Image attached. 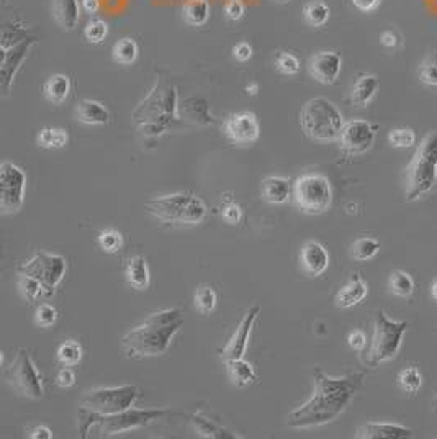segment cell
Returning a JSON list of instances; mask_svg holds the SVG:
<instances>
[{
	"label": "cell",
	"instance_id": "obj_51",
	"mask_svg": "<svg viewBox=\"0 0 437 439\" xmlns=\"http://www.w3.org/2000/svg\"><path fill=\"white\" fill-rule=\"evenodd\" d=\"M380 43L382 46L388 48V50H393V48H398V45H400V35L395 30H385L380 35Z\"/></svg>",
	"mask_w": 437,
	"mask_h": 439
},
{
	"label": "cell",
	"instance_id": "obj_23",
	"mask_svg": "<svg viewBox=\"0 0 437 439\" xmlns=\"http://www.w3.org/2000/svg\"><path fill=\"white\" fill-rule=\"evenodd\" d=\"M367 294H369V287H367L365 280L360 277V274H352L347 284L341 287L334 297V305L338 308L355 307L365 299Z\"/></svg>",
	"mask_w": 437,
	"mask_h": 439
},
{
	"label": "cell",
	"instance_id": "obj_35",
	"mask_svg": "<svg viewBox=\"0 0 437 439\" xmlns=\"http://www.w3.org/2000/svg\"><path fill=\"white\" fill-rule=\"evenodd\" d=\"M18 292L28 303H35L41 297H48L46 289L43 287L41 282L25 274H18Z\"/></svg>",
	"mask_w": 437,
	"mask_h": 439
},
{
	"label": "cell",
	"instance_id": "obj_7",
	"mask_svg": "<svg viewBox=\"0 0 437 439\" xmlns=\"http://www.w3.org/2000/svg\"><path fill=\"white\" fill-rule=\"evenodd\" d=\"M408 327V322H393L385 315V312L380 310L377 313L374 336L362 357L364 364L375 367L382 362L392 361L401 348L403 336L406 334Z\"/></svg>",
	"mask_w": 437,
	"mask_h": 439
},
{
	"label": "cell",
	"instance_id": "obj_8",
	"mask_svg": "<svg viewBox=\"0 0 437 439\" xmlns=\"http://www.w3.org/2000/svg\"><path fill=\"white\" fill-rule=\"evenodd\" d=\"M293 202L306 215H321L333 203V187L326 176L320 172H306L293 182Z\"/></svg>",
	"mask_w": 437,
	"mask_h": 439
},
{
	"label": "cell",
	"instance_id": "obj_16",
	"mask_svg": "<svg viewBox=\"0 0 437 439\" xmlns=\"http://www.w3.org/2000/svg\"><path fill=\"white\" fill-rule=\"evenodd\" d=\"M36 43L35 38H25L15 45L9 46L7 50H2V61H0V88H2L4 95L10 94L15 74L23 64L25 58L28 56L30 48Z\"/></svg>",
	"mask_w": 437,
	"mask_h": 439
},
{
	"label": "cell",
	"instance_id": "obj_19",
	"mask_svg": "<svg viewBox=\"0 0 437 439\" xmlns=\"http://www.w3.org/2000/svg\"><path fill=\"white\" fill-rule=\"evenodd\" d=\"M329 261L331 258H329L328 249L321 243L306 241L301 246L300 263L308 277H320L321 274H325L329 268Z\"/></svg>",
	"mask_w": 437,
	"mask_h": 439
},
{
	"label": "cell",
	"instance_id": "obj_28",
	"mask_svg": "<svg viewBox=\"0 0 437 439\" xmlns=\"http://www.w3.org/2000/svg\"><path fill=\"white\" fill-rule=\"evenodd\" d=\"M125 274L128 284L136 290H146L149 287V269L143 256L129 258L125 265Z\"/></svg>",
	"mask_w": 437,
	"mask_h": 439
},
{
	"label": "cell",
	"instance_id": "obj_26",
	"mask_svg": "<svg viewBox=\"0 0 437 439\" xmlns=\"http://www.w3.org/2000/svg\"><path fill=\"white\" fill-rule=\"evenodd\" d=\"M45 99L53 105H61L71 94V79L66 74H53L43 85Z\"/></svg>",
	"mask_w": 437,
	"mask_h": 439
},
{
	"label": "cell",
	"instance_id": "obj_13",
	"mask_svg": "<svg viewBox=\"0 0 437 439\" xmlns=\"http://www.w3.org/2000/svg\"><path fill=\"white\" fill-rule=\"evenodd\" d=\"M26 174L14 162L5 161L0 166V211L15 215L25 202Z\"/></svg>",
	"mask_w": 437,
	"mask_h": 439
},
{
	"label": "cell",
	"instance_id": "obj_58",
	"mask_svg": "<svg viewBox=\"0 0 437 439\" xmlns=\"http://www.w3.org/2000/svg\"><path fill=\"white\" fill-rule=\"evenodd\" d=\"M274 2H288V0H274Z\"/></svg>",
	"mask_w": 437,
	"mask_h": 439
},
{
	"label": "cell",
	"instance_id": "obj_37",
	"mask_svg": "<svg viewBox=\"0 0 437 439\" xmlns=\"http://www.w3.org/2000/svg\"><path fill=\"white\" fill-rule=\"evenodd\" d=\"M396 384L404 393L416 395L423 387V376H421L418 367H404L403 371L398 372Z\"/></svg>",
	"mask_w": 437,
	"mask_h": 439
},
{
	"label": "cell",
	"instance_id": "obj_29",
	"mask_svg": "<svg viewBox=\"0 0 437 439\" xmlns=\"http://www.w3.org/2000/svg\"><path fill=\"white\" fill-rule=\"evenodd\" d=\"M225 362H226V371H228L231 382H233L236 387H247L256 382L257 374H256L254 366H252L251 362L244 361V357H241V359L225 361Z\"/></svg>",
	"mask_w": 437,
	"mask_h": 439
},
{
	"label": "cell",
	"instance_id": "obj_55",
	"mask_svg": "<svg viewBox=\"0 0 437 439\" xmlns=\"http://www.w3.org/2000/svg\"><path fill=\"white\" fill-rule=\"evenodd\" d=\"M246 92H247V95L256 97V95L259 94V84H256V83L249 84V85H247V88H246Z\"/></svg>",
	"mask_w": 437,
	"mask_h": 439
},
{
	"label": "cell",
	"instance_id": "obj_18",
	"mask_svg": "<svg viewBox=\"0 0 437 439\" xmlns=\"http://www.w3.org/2000/svg\"><path fill=\"white\" fill-rule=\"evenodd\" d=\"M259 313H261V307L252 305L249 310L246 312L244 318L241 319V323L237 324L234 334L231 336V339L228 341V344L225 346L223 349L220 351V356L223 357L225 361H231V359H241V357H244L247 344H249V336L252 328H254V324L259 318Z\"/></svg>",
	"mask_w": 437,
	"mask_h": 439
},
{
	"label": "cell",
	"instance_id": "obj_38",
	"mask_svg": "<svg viewBox=\"0 0 437 439\" xmlns=\"http://www.w3.org/2000/svg\"><path fill=\"white\" fill-rule=\"evenodd\" d=\"M58 361L59 364L72 367L75 364H79L80 359H82V346L79 343H75L74 339H69L66 343H63L58 349Z\"/></svg>",
	"mask_w": 437,
	"mask_h": 439
},
{
	"label": "cell",
	"instance_id": "obj_9",
	"mask_svg": "<svg viewBox=\"0 0 437 439\" xmlns=\"http://www.w3.org/2000/svg\"><path fill=\"white\" fill-rule=\"evenodd\" d=\"M2 377L9 384V387L20 397L40 400L45 395L43 379L28 349L21 348L17 351L12 364L4 369Z\"/></svg>",
	"mask_w": 437,
	"mask_h": 439
},
{
	"label": "cell",
	"instance_id": "obj_32",
	"mask_svg": "<svg viewBox=\"0 0 437 439\" xmlns=\"http://www.w3.org/2000/svg\"><path fill=\"white\" fill-rule=\"evenodd\" d=\"M138 56H139V46L133 38H128V36L122 38V40H118L112 48L113 61L118 64H123V66H129V64H133L138 59Z\"/></svg>",
	"mask_w": 437,
	"mask_h": 439
},
{
	"label": "cell",
	"instance_id": "obj_40",
	"mask_svg": "<svg viewBox=\"0 0 437 439\" xmlns=\"http://www.w3.org/2000/svg\"><path fill=\"white\" fill-rule=\"evenodd\" d=\"M418 78L419 83L431 85V88H437V48L433 53H429L428 58L421 63L418 69Z\"/></svg>",
	"mask_w": 437,
	"mask_h": 439
},
{
	"label": "cell",
	"instance_id": "obj_2",
	"mask_svg": "<svg viewBox=\"0 0 437 439\" xmlns=\"http://www.w3.org/2000/svg\"><path fill=\"white\" fill-rule=\"evenodd\" d=\"M182 327L183 317L179 308L156 312L144 323L123 336L120 348L131 359L163 356Z\"/></svg>",
	"mask_w": 437,
	"mask_h": 439
},
{
	"label": "cell",
	"instance_id": "obj_10",
	"mask_svg": "<svg viewBox=\"0 0 437 439\" xmlns=\"http://www.w3.org/2000/svg\"><path fill=\"white\" fill-rule=\"evenodd\" d=\"M176 107V94L174 90L161 92L158 88L146 99L143 104H139L136 112L133 113L134 120L143 125V132L146 134H161L169 125L172 113Z\"/></svg>",
	"mask_w": 437,
	"mask_h": 439
},
{
	"label": "cell",
	"instance_id": "obj_46",
	"mask_svg": "<svg viewBox=\"0 0 437 439\" xmlns=\"http://www.w3.org/2000/svg\"><path fill=\"white\" fill-rule=\"evenodd\" d=\"M246 7L242 0H228L225 4V17L230 21H239L244 17Z\"/></svg>",
	"mask_w": 437,
	"mask_h": 439
},
{
	"label": "cell",
	"instance_id": "obj_24",
	"mask_svg": "<svg viewBox=\"0 0 437 439\" xmlns=\"http://www.w3.org/2000/svg\"><path fill=\"white\" fill-rule=\"evenodd\" d=\"M262 199L271 205H284L287 203L291 197L293 186L287 177L272 176L266 177L262 181Z\"/></svg>",
	"mask_w": 437,
	"mask_h": 439
},
{
	"label": "cell",
	"instance_id": "obj_48",
	"mask_svg": "<svg viewBox=\"0 0 437 439\" xmlns=\"http://www.w3.org/2000/svg\"><path fill=\"white\" fill-rule=\"evenodd\" d=\"M223 218H225L226 223H230V225L239 223L241 218H242V210H241L239 205H236V203L226 205L225 210H223Z\"/></svg>",
	"mask_w": 437,
	"mask_h": 439
},
{
	"label": "cell",
	"instance_id": "obj_12",
	"mask_svg": "<svg viewBox=\"0 0 437 439\" xmlns=\"http://www.w3.org/2000/svg\"><path fill=\"white\" fill-rule=\"evenodd\" d=\"M68 270L66 259L59 254H50L45 251L36 253L30 261L21 264L18 268V274L31 275L38 279L46 289L48 297L55 295L58 285L61 284Z\"/></svg>",
	"mask_w": 437,
	"mask_h": 439
},
{
	"label": "cell",
	"instance_id": "obj_15",
	"mask_svg": "<svg viewBox=\"0 0 437 439\" xmlns=\"http://www.w3.org/2000/svg\"><path fill=\"white\" fill-rule=\"evenodd\" d=\"M221 129H223L225 137L228 138L231 143L239 146L256 143L259 134H261L259 120L256 113L252 112L231 113V115L225 118Z\"/></svg>",
	"mask_w": 437,
	"mask_h": 439
},
{
	"label": "cell",
	"instance_id": "obj_39",
	"mask_svg": "<svg viewBox=\"0 0 437 439\" xmlns=\"http://www.w3.org/2000/svg\"><path fill=\"white\" fill-rule=\"evenodd\" d=\"M193 299H195V307L198 308V312H200L202 315H208V313H212L215 310V307H217L218 295L217 292L213 290V287L200 285L197 289Z\"/></svg>",
	"mask_w": 437,
	"mask_h": 439
},
{
	"label": "cell",
	"instance_id": "obj_57",
	"mask_svg": "<svg viewBox=\"0 0 437 439\" xmlns=\"http://www.w3.org/2000/svg\"><path fill=\"white\" fill-rule=\"evenodd\" d=\"M431 406H433V411H434V413H437V395L433 398V403H431Z\"/></svg>",
	"mask_w": 437,
	"mask_h": 439
},
{
	"label": "cell",
	"instance_id": "obj_50",
	"mask_svg": "<svg viewBox=\"0 0 437 439\" xmlns=\"http://www.w3.org/2000/svg\"><path fill=\"white\" fill-rule=\"evenodd\" d=\"M347 344L350 349L362 351L367 344V338H365L364 332H360V329H354V332L347 336Z\"/></svg>",
	"mask_w": 437,
	"mask_h": 439
},
{
	"label": "cell",
	"instance_id": "obj_20",
	"mask_svg": "<svg viewBox=\"0 0 437 439\" xmlns=\"http://www.w3.org/2000/svg\"><path fill=\"white\" fill-rule=\"evenodd\" d=\"M79 0H51V17L63 31H72L80 21Z\"/></svg>",
	"mask_w": 437,
	"mask_h": 439
},
{
	"label": "cell",
	"instance_id": "obj_54",
	"mask_svg": "<svg viewBox=\"0 0 437 439\" xmlns=\"http://www.w3.org/2000/svg\"><path fill=\"white\" fill-rule=\"evenodd\" d=\"M80 7H82V12L94 15L99 12L100 0H80Z\"/></svg>",
	"mask_w": 437,
	"mask_h": 439
},
{
	"label": "cell",
	"instance_id": "obj_17",
	"mask_svg": "<svg viewBox=\"0 0 437 439\" xmlns=\"http://www.w3.org/2000/svg\"><path fill=\"white\" fill-rule=\"evenodd\" d=\"M306 69L318 84L333 85L342 70V56L336 51H318L308 59Z\"/></svg>",
	"mask_w": 437,
	"mask_h": 439
},
{
	"label": "cell",
	"instance_id": "obj_49",
	"mask_svg": "<svg viewBox=\"0 0 437 439\" xmlns=\"http://www.w3.org/2000/svg\"><path fill=\"white\" fill-rule=\"evenodd\" d=\"M233 56L236 61H239V63L249 61V59L252 58V46L246 41L237 43V45L233 48Z\"/></svg>",
	"mask_w": 437,
	"mask_h": 439
},
{
	"label": "cell",
	"instance_id": "obj_56",
	"mask_svg": "<svg viewBox=\"0 0 437 439\" xmlns=\"http://www.w3.org/2000/svg\"><path fill=\"white\" fill-rule=\"evenodd\" d=\"M431 297H433V300L437 303V280L431 285Z\"/></svg>",
	"mask_w": 437,
	"mask_h": 439
},
{
	"label": "cell",
	"instance_id": "obj_14",
	"mask_svg": "<svg viewBox=\"0 0 437 439\" xmlns=\"http://www.w3.org/2000/svg\"><path fill=\"white\" fill-rule=\"evenodd\" d=\"M377 138V127L362 118H354L344 123L342 132L339 134V148L346 158L362 156L374 148Z\"/></svg>",
	"mask_w": 437,
	"mask_h": 439
},
{
	"label": "cell",
	"instance_id": "obj_33",
	"mask_svg": "<svg viewBox=\"0 0 437 439\" xmlns=\"http://www.w3.org/2000/svg\"><path fill=\"white\" fill-rule=\"evenodd\" d=\"M69 134L63 128H41L36 143L43 149H61L68 144Z\"/></svg>",
	"mask_w": 437,
	"mask_h": 439
},
{
	"label": "cell",
	"instance_id": "obj_41",
	"mask_svg": "<svg viewBox=\"0 0 437 439\" xmlns=\"http://www.w3.org/2000/svg\"><path fill=\"white\" fill-rule=\"evenodd\" d=\"M97 245L102 249V251L107 254H115L120 251V248L123 246V236L120 231L117 230H104L100 231L99 238H97Z\"/></svg>",
	"mask_w": 437,
	"mask_h": 439
},
{
	"label": "cell",
	"instance_id": "obj_3",
	"mask_svg": "<svg viewBox=\"0 0 437 439\" xmlns=\"http://www.w3.org/2000/svg\"><path fill=\"white\" fill-rule=\"evenodd\" d=\"M172 415L167 408H126L113 415H99L85 408L79 410V433L80 438H89L95 433L97 436L107 438L120 433L148 426L151 423L164 420Z\"/></svg>",
	"mask_w": 437,
	"mask_h": 439
},
{
	"label": "cell",
	"instance_id": "obj_6",
	"mask_svg": "<svg viewBox=\"0 0 437 439\" xmlns=\"http://www.w3.org/2000/svg\"><path fill=\"white\" fill-rule=\"evenodd\" d=\"M406 200L414 202L437 184V132H429L418 144L406 167Z\"/></svg>",
	"mask_w": 437,
	"mask_h": 439
},
{
	"label": "cell",
	"instance_id": "obj_52",
	"mask_svg": "<svg viewBox=\"0 0 437 439\" xmlns=\"http://www.w3.org/2000/svg\"><path fill=\"white\" fill-rule=\"evenodd\" d=\"M382 0H352V5L357 10H360V12H374V10L379 7Z\"/></svg>",
	"mask_w": 437,
	"mask_h": 439
},
{
	"label": "cell",
	"instance_id": "obj_30",
	"mask_svg": "<svg viewBox=\"0 0 437 439\" xmlns=\"http://www.w3.org/2000/svg\"><path fill=\"white\" fill-rule=\"evenodd\" d=\"M210 9L208 0H187L182 9V17L187 25L190 26H202L210 20Z\"/></svg>",
	"mask_w": 437,
	"mask_h": 439
},
{
	"label": "cell",
	"instance_id": "obj_43",
	"mask_svg": "<svg viewBox=\"0 0 437 439\" xmlns=\"http://www.w3.org/2000/svg\"><path fill=\"white\" fill-rule=\"evenodd\" d=\"M275 69L284 75H296L301 69L300 59L291 53L280 51L277 53V56H275Z\"/></svg>",
	"mask_w": 437,
	"mask_h": 439
},
{
	"label": "cell",
	"instance_id": "obj_34",
	"mask_svg": "<svg viewBox=\"0 0 437 439\" xmlns=\"http://www.w3.org/2000/svg\"><path fill=\"white\" fill-rule=\"evenodd\" d=\"M388 289H390L393 295L401 297V299H409L414 292V280L404 270H393L390 279H388Z\"/></svg>",
	"mask_w": 437,
	"mask_h": 439
},
{
	"label": "cell",
	"instance_id": "obj_45",
	"mask_svg": "<svg viewBox=\"0 0 437 439\" xmlns=\"http://www.w3.org/2000/svg\"><path fill=\"white\" fill-rule=\"evenodd\" d=\"M58 322V310L50 303H41L35 312V323L40 328H51Z\"/></svg>",
	"mask_w": 437,
	"mask_h": 439
},
{
	"label": "cell",
	"instance_id": "obj_47",
	"mask_svg": "<svg viewBox=\"0 0 437 439\" xmlns=\"http://www.w3.org/2000/svg\"><path fill=\"white\" fill-rule=\"evenodd\" d=\"M55 384L58 387L61 388H69L72 387L75 384V374L72 372V369H69V366H64L63 369H59L56 374Z\"/></svg>",
	"mask_w": 437,
	"mask_h": 439
},
{
	"label": "cell",
	"instance_id": "obj_22",
	"mask_svg": "<svg viewBox=\"0 0 437 439\" xmlns=\"http://www.w3.org/2000/svg\"><path fill=\"white\" fill-rule=\"evenodd\" d=\"M380 88V80L375 74L370 73H360L355 78L352 89H350V102L354 107L364 108L374 100Z\"/></svg>",
	"mask_w": 437,
	"mask_h": 439
},
{
	"label": "cell",
	"instance_id": "obj_25",
	"mask_svg": "<svg viewBox=\"0 0 437 439\" xmlns=\"http://www.w3.org/2000/svg\"><path fill=\"white\" fill-rule=\"evenodd\" d=\"M75 120L84 125H107L110 123V112L100 102L84 99L74 110Z\"/></svg>",
	"mask_w": 437,
	"mask_h": 439
},
{
	"label": "cell",
	"instance_id": "obj_36",
	"mask_svg": "<svg viewBox=\"0 0 437 439\" xmlns=\"http://www.w3.org/2000/svg\"><path fill=\"white\" fill-rule=\"evenodd\" d=\"M380 251V243L375 240V238L365 236L359 238L357 241L352 243L350 246V258L355 259V261H370L372 258L377 256V253Z\"/></svg>",
	"mask_w": 437,
	"mask_h": 439
},
{
	"label": "cell",
	"instance_id": "obj_21",
	"mask_svg": "<svg viewBox=\"0 0 437 439\" xmlns=\"http://www.w3.org/2000/svg\"><path fill=\"white\" fill-rule=\"evenodd\" d=\"M413 431L401 425L393 423H365L355 431V438L360 439H404L411 438Z\"/></svg>",
	"mask_w": 437,
	"mask_h": 439
},
{
	"label": "cell",
	"instance_id": "obj_44",
	"mask_svg": "<svg viewBox=\"0 0 437 439\" xmlns=\"http://www.w3.org/2000/svg\"><path fill=\"white\" fill-rule=\"evenodd\" d=\"M388 143H390L393 148H411V146L416 143V134L411 128H393L388 133Z\"/></svg>",
	"mask_w": 437,
	"mask_h": 439
},
{
	"label": "cell",
	"instance_id": "obj_5",
	"mask_svg": "<svg viewBox=\"0 0 437 439\" xmlns=\"http://www.w3.org/2000/svg\"><path fill=\"white\" fill-rule=\"evenodd\" d=\"M344 117L339 108L326 97H315L300 110V127L306 138L318 143L338 141L344 127Z\"/></svg>",
	"mask_w": 437,
	"mask_h": 439
},
{
	"label": "cell",
	"instance_id": "obj_1",
	"mask_svg": "<svg viewBox=\"0 0 437 439\" xmlns=\"http://www.w3.org/2000/svg\"><path fill=\"white\" fill-rule=\"evenodd\" d=\"M313 377L315 392L310 400L287 416V425L295 430L325 426L341 416L362 387L365 374L350 372L342 377H331L321 367H316Z\"/></svg>",
	"mask_w": 437,
	"mask_h": 439
},
{
	"label": "cell",
	"instance_id": "obj_4",
	"mask_svg": "<svg viewBox=\"0 0 437 439\" xmlns=\"http://www.w3.org/2000/svg\"><path fill=\"white\" fill-rule=\"evenodd\" d=\"M146 211L167 225L193 226L200 225L207 218L208 208L198 195L177 192L149 200L146 203Z\"/></svg>",
	"mask_w": 437,
	"mask_h": 439
},
{
	"label": "cell",
	"instance_id": "obj_31",
	"mask_svg": "<svg viewBox=\"0 0 437 439\" xmlns=\"http://www.w3.org/2000/svg\"><path fill=\"white\" fill-rule=\"evenodd\" d=\"M303 18L311 28H320L331 18V9L323 0H311L303 7Z\"/></svg>",
	"mask_w": 437,
	"mask_h": 439
},
{
	"label": "cell",
	"instance_id": "obj_11",
	"mask_svg": "<svg viewBox=\"0 0 437 439\" xmlns=\"http://www.w3.org/2000/svg\"><path fill=\"white\" fill-rule=\"evenodd\" d=\"M139 397L136 386L120 387H99L87 390L80 398V408L99 415H113L118 411L131 408Z\"/></svg>",
	"mask_w": 437,
	"mask_h": 439
},
{
	"label": "cell",
	"instance_id": "obj_42",
	"mask_svg": "<svg viewBox=\"0 0 437 439\" xmlns=\"http://www.w3.org/2000/svg\"><path fill=\"white\" fill-rule=\"evenodd\" d=\"M109 36V23L100 18L90 20L84 28V38L89 43H94V45H100V43L105 41V38Z\"/></svg>",
	"mask_w": 437,
	"mask_h": 439
},
{
	"label": "cell",
	"instance_id": "obj_53",
	"mask_svg": "<svg viewBox=\"0 0 437 439\" xmlns=\"http://www.w3.org/2000/svg\"><path fill=\"white\" fill-rule=\"evenodd\" d=\"M31 439H51L53 431L48 426H35L28 435Z\"/></svg>",
	"mask_w": 437,
	"mask_h": 439
},
{
	"label": "cell",
	"instance_id": "obj_27",
	"mask_svg": "<svg viewBox=\"0 0 437 439\" xmlns=\"http://www.w3.org/2000/svg\"><path fill=\"white\" fill-rule=\"evenodd\" d=\"M190 423L198 435L203 438H212V439H236L239 438L234 435L233 431L226 430V428L220 426L217 421H213L212 418H208L207 415L198 411V413H193L190 416Z\"/></svg>",
	"mask_w": 437,
	"mask_h": 439
}]
</instances>
